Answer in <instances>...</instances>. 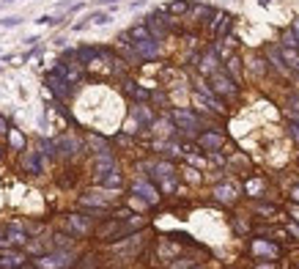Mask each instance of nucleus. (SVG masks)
<instances>
[{"label": "nucleus", "mask_w": 299, "mask_h": 269, "mask_svg": "<svg viewBox=\"0 0 299 269\" xmlns=\"http://www.w3.org/2000/svg\"><path fill=\"white\" fill-rule=\"evenodd\" d=\"M6 236H8V245H28V234H25L22 222H11L6 228Z\"/></svg>", "instance_id": "nucleus-12"}, {"label": "nucleus", "mask_w": 299, "mask_h": 269, "mask_svg": "<svg viewBox=\"0 0 299 269\" xmlns=\"http://www.w3.org/2000/svg\"><path fill=\"white\" fill-rule=\"evenodd\" d=\"M261 187H264V181H261V179H253V181H247V193L255 195L258 190H261Z\"/></svg>", "instance_id": "nucleus-33"}, {"label": "nucleus", "mask_w": 299, "mask_h": 269, "mask_svg": "<svg viewBox=\"0 0 299 269\" xmlns=\"http://www.w3.org/2000/svg\"><path fill=\"white\" fill-rule=\"evenodd\" d=\"M80 66H83V63H71V66H66V63L61 61V63H55V69L52 72L61 74L63 80H69V83L74 85V83H80V77H83V69H80Z\"/></svg>", "instance_id": "nucleus-7"}, {"label": "nucleus", "mask_w": 299, "mask_h": 269, "mask_svg": "<svg viewBox=\"0 0 299 269\" xmlns=\"http://www.w3.org/2000/svg\"><path fill=\"white\" fill-rule=\"evenodd\" d=\"M132 193L140 195L146 203H160V193H157V190H154L146 179H138V181H135V184H132Z\"/></svg>", "instance_id": "nucleus-6"}, {"label": "nucleus", "mask_w": 299, "mask_h": 269, "mask_svg": "<svg viewBox=\"0 0 299 269\" xmlns=\"http://www.w3.org/2000/svg\"><path fill=\"white\" fill-rule=\"evenodd\" d=\"M288 135H291V138L299 143V124H297V121H291V124H288Z\"/></svg>", "instance_id": "nucleus-34"}, {"label": "nucleus", "mask_w": 299, "mask_h": 269, "mask_svg": "<svg viewBox=\"0 0 299 269\" xmlns=\"http://www.w3.org/2000/svg\"><path fill=\"white\" fill-rule=\"evenodd\" d=\"M22 264H28L22 253H11V250L0 253V269H17V267H22Z\"/></svg>", "instance_id": "nucleus-15"}, {"label": "nucleus", "mask_w": 299, "mask_h": 269, "mask_svg": "<svg viewBox=\"0 0 299 269\" xmlns=\"http://www.w3.org/2000/svg\"><path fill=\"white\" fill-rule=\"evenodd\" d=\"M115 157H113V151H105V154H96V162H93V171H96V176H105V173L115 171Z\"/></svg>", "instance_id": "nucleus-10"}, {"label": "nucleus", "mask_w": 299, "mask_h": 269, "mask_svg": "<svg viewBox=\"0 0 299 269\" xmlns=\"http://www.w3.org/2000/svg\"><path fill=\"white\" fill-rule=\"evenodd\" d=\"M283 47H297L299 49V36L294 30H283Z\"/></svg>", "instance_id": "nucleus-30"}, {"label": "nucleus", "mask_w": 299, "mask_h": 269, "mask_svg": "<svg viewBox=\"0 0 299 269\" xmlns=\"http://www.w3.org/2000/svg\"><path fill=\"white\" fill-rule=\"evenodd\" d=\"M223 143H225L223 132H203V135H201V148L217 151V148H223Z\"/></svg>", "instance_id": "nucleus-14"}, {"label": "nucleus", "mask_w": 299, "mask_h": 269, "mask_svg": "<svg viewBox=\"0 0 299 269\" xmlns=\"http://www.w3.org/2000/svg\"><path fill=\"white\" fill-rule=\"evenodd\" d=\"M8 143H11V148H17V151L25 148V138H22L17 129H8Z\"/></svg>", "instance_id": "nucleus-28"}, {"label": "nucleus", "mask_w": 299, "mask_h": 269, "mask_svg": "<svg viewBox=\"0 0 299 269\" xmlns=\"http://www.w3.org/2000/svg\"><path fill=\"white\" fill-rule=\"evenodd\" d=\"M280 55H283V61H285L288 69L299 72V49L297 47H283V44H280Z\"/></svg>", "instance_id": "nucleus-17"}, {"label": "nucleus", "mask_w": 299, "mask_h": 269, "mask_svg": "<svg viewBox=\"0 0 299 269\" xmlns=\"http://www.w3.org/2000/svg\"><path fill=\"white\" fill-rule=\"evenodd\" d=\"M52 242H55L58 247H71V239H69V236H63V234H55V236H52Z\"/></svg>", "instance_id": "nucleus-32"}, {"label": "nucleus", "mask_w": 299, "mask_h": 269, "mask_svg": "<svg viewBox=\"0 0 299 269\" xmlns=\"http://www.w3.org/2000/svg\"><path fill=\"white\" fill-rule=\"evenodd\" d=\"M69 264H74V255L66 253V250L49 253V255H39V258H36V267L39 269H63V267H69Z\"/></svg>", "instance_id": "nucleus-2"}, {"label": "nucleus", "mask_w": 299, "mask_h": 269, "mask_svg": "<svg viewBox=\"0 0 299 269\" xmlns=\"http://www.w3.org/2000/svg\"><path fill=\"white\" fill-rule=\"evenodd\" d=\"M236 193H239V190H236V187H230V184H220V187L214 190L217 198H220V200H228V203L236 198Z\"/></svg>", "instance_id": "nucleus-23"}, {"label": "nucleus", "mask_w": 299, "mask_h": 269, "mask_svg": "<svg viewBox=\"0 0 299 269\" xmlns=\"http://www.w3.org/2000/svg\"><path fill=\"white\" fill-rule=\"evenodd\" d=\"M239 66H242V63H239V58L230 55V58H228V72H230V77H233L236 83L242 80V69H239Z\"/></svg>", "instance_id": "nucleus-29"}, {"label": "nucleus", "mask_w": 299, "mask_h": 269, "mask_svg": "<svg viewBox=\"0 0 299 269\" xmlns=\"http://www.w3.org/2000/svg\"><path fill=\"white\" fill-rule=\"evenodd\" d=\"M99 184L107 187V190H118V187H121V173H118V168H115V171H110V173H105V176H99Z\"/></svg>", "instance_id": "nucleus-20"}, {"label": "nucleus", "mask_w": 299, "mask_h": 269, "mask_svg": "<svg viewBox=\"0 0 299 269\" xmlns=\"http://www.w3.org/2000/svg\"><path fill=\"white\" fill-rule=\"evenodd\" d=\"M291 30H294V33H297V36H299V17H297V20H294V25H291Z\"/></svg>", "instance_id": "nucleus-38"}, {"label": "nucleus", "mask_w": 299, "mask_h": 269, "mask_svg": "<svg viewBox=\"0 0 299 269\" xmlns=\"http://www.w3.org/2000/svg\"><path fill=\"white\" fill-rule=\"evenodd\" d=\"M291 198H294V200H299V187H294V190H291Z\"/></svg>", "instance_id": "nucleus-39"}, {"label": "nucleus", "mask_w": 299, "mask_h": 269, "mask_svg": "<svg viewBox=\"0 0 299 269\" xmlns=\"http://www.w3.org/2000/svg\"><path fill=\"white\" fill-rule=\"evenodd\" d=\"M255 269H277L275 264H266V261H261V264H255Z\"/></svg>", "instance_id": "nucleus-37"}, {"label": "nucleus", "mask_w": 299, "mask_h": 269, "mask_svg": "<svg viewBox=\"0 0 299 269\" xmlns=\"http://www.w3.org/2000/svg\"><path fill=\"white\" fill-rule=\"evenodd\" d=\"M173 124L179 126L184 135H198V129H201V118L195 116L192 110H173Z\"/></svg>", "instance_id": "nucleus-1"}, {"label": "nucleus", "mask_w": 299, "mask_h": 269, "mask_svg": "<svg viewBox=\"0 0 299 269\" xmlns=\"http://www.w3.org/2000/svg\"><path fill=\"white\" fill-rule=\"evenodd\" d=\"M55 151L58 154H71V157H74V154H80V140L74 138V135H61V138L55 140Z\"/></svg>", "instance_id": "nucleus-8"}, {"label": "nucleus", "mask_w": 299, "mask_h": 269, "mask_svg": "<svg viewBox=\"0 0 299 269\" xmlns=\"http://www.w3.org/2000/svg\"><path fill=\"white\" fill-rule=\"evenodd\" d=\"M167 14H187L189 11V0H173L170 6H165Z\"/></svg>", "instance_id": "nucleus-25"}, {"label": "nucleus", "mask_w": 299, "mask_h": 269, "mask_svg": "<svg viewBox=\"0 0 299 269\" xmlns=\"http://www.w3.org/2000/svg\"><path fill=\"white\" fill-rule=\"evenodd\" d=\"M146 25H148V30H151V36L157 39V42H162V39H165V33H167V30H165V25L160 22V14L148 17V20H146Z\"/></svg>", "instance_id": "nucleus-19"}, {"label": "nucleus", "mask_w": 299, "mask_h": 269, "mask_svg": "<svg viewBox=\"0 0 299 269\" xmlns=\"http://www.w3.org/2000/svg\"><path fill=\"white\" fill-rule=\"evenodd\" d=\"M44 85H47V88L52 91V97H58L61 102H66V99L74 94V91H71V83H69V80H63V77L55 74V72H49V74H47Z\"/></svg>", "instance_id": "nucleus-4"}, {"label": "nucleus", "mask_w": 299, "mask_h": 269, "mask_svg": "<svg viewBox=\"0 0 299 269\" xmlns=\"http://www.w3.org/2000/svg\"><path fill=\"white\" fill-rule=\"evenodd\" d=\"M3 242H8V236H3V231H0V245H3Z\"/></svg>", "instance_id": "nucleus-42"}, {"label": "nucleus", "mask_w": 299, "mask_h": 269, "mask_svg": "<svg viewBox=\"0 0 299 269\" xmlns=\"http://www.w3.org/2000/svg\"><path fill=\"white\" fill-rule=\"evenodd\" d=\"M107 20H110V14H105V11H96V14H91L85 22H93V25H105Z\"/></svg>", "instance_id": "nucleus-31"}, {"label": "nucleus", "mask_w": 299, "mask_h": 269, "mask_svg": "<svg viewBox=\"0 0 299 269\" xmlns=\"http://www.w3.org/2000/svg\"><path fill=\"white\" fill-rule=\"evenodd\" d=\"M126 94H132L135 99H138V102H148V99H151V94H148L146 88H140V85H135L132 80H126Z\"/></svg>", "instance_id": "nucleus-21"}, {"label": "nucleus", "mask_w": 299, "mask_h": 269, "mask_svg": "<svg viewBox=\"0 0 299 269\" xmlns=\"http://www.w3.org/2000/svg\"><path fill=\"white\" fill-rule=\"evenodd\" d=\"M132 49L140 61H151L160 55V42L157 39H143V42H132Z\"/></svg>", "instance_id": "nucleus-5"}, {"label": "nucleus", "mask_w": 299, "mask_h": 269, "mask_svg": "<svg viewBox=\"0 0 299 269\" xmlns=\"http://www.w3.org/2000/svg\"><path fill=\"white\" fill-rule=\"evenodd\" d=\"M3 135H8V121L0 116V138H3Z\"/></svg>", "instance_id": "nucleus-36"}, {"label": "nucleus", "mask_w": 299, "mask_h": 269, "mask_svg": "<svg viewBox=\"0 0 299 269\" xmlns=\"http://www.w3.org/2000/svg\"><path fill=\"white\" fill-rule=\"evenodd\" d=\"M77 58H80V63H91L93 58H99V49L96 47H80L77 49Z\"/></svg>", "instance_id": "nucleus-26"}, {"label": "nucleus", "mask_w": 299, "mask_h": 269, "mask_svg": "<svg viewBox=\"0 0 299 269\" xmlns=\"http://www.w3.org/2000/svg\"><path fill=\"white\" fill-rule=\"evenodd\" d=\"M99 3H115V0H99Z\"/></svg>", "instance_id": "nucleus-43"}, {"label": "nucleus", "mask_w": 299, "mask_h": 269, "mask_svg": "<svg viewBox=\"0 0 299 269\" xmlns=\"http://www.w3.org/2000/svg\"><path fill=\"white\" fill-rule=\"evenodd\" d=\"M151 173L157 176V181H165L170 176H176V168L170 162H157V165H151Z\"/></svg>", "instance_id": "nucleus-18"}, {"label": "nucleus", "mask_w": 299, "mask_h": 269, "mask_svg": "<svg viewBox=\"0 0 299 269\" xmlns=\"http://www.w3.org/2000/svg\"><path fill=\"white\" fill-rule=\"evenodd\" d=\"M291 214L297 217V222H299V209H297V206H291Z\"/></svg>", "instance_id": "nucleus-41"}, {"label": "nucleus", "mask_w": 299, "mask_h": 269, "mask_svg": "<svg viewBox=\"0 0 299 269\" xmlns=\"http://www.w3.org/2000/svg\"><path fill=\"white\" fill-rule=\"evenodd\" d=\"M0 25H6V28H14V25H20V20H17V17H6V20H0Z\"/></svg>", "instance_id": "nucleus-35"}, {"label": "nucleus", "mask_w": 299, "mask_h": 269, "mask_svg": "<svg viewBox=\"0 0 299 269\" xmlns=\"http://www.w3.org/2000/svg\"><path fill=\"white\" fill-rule=\"evenodd\" d=\"M42 157H44L42 151H36V154H25V162H22V165H25V171L33 173V176H42V171H44Z\"/></svg>", "instance_id": "nucleus-16"}, {"label": "nucleus", "mask_w": 299, "mask_h": 269, "mask_svg": "<svg viewBox=\"0 0 299 269\" xmlns=\"http://www.w3.org/2000/svg\"><path fill=\"white\" fill-rule=\"evenodd\" d=\"M250 250H253L255 255H269V258H277V255H280V247H277V245H272V242H266V239H255V242L250 245Z\"/></svg>", "instance_id": "nucleus-13"}, {"label": "nucleus", "mask_w": 299, "mask_h": 269, "mask_svg": "<svg viewBox=\"0 0 299 269\" xmlns=\"http://www.w3.org/2000/svg\"><path fill=\"white\" fill-rule=\"evenodd\" d=\"M129 36H132V42H143V39H154L151 30H148V25H138V28L129 30Z\"/></svg>", "instance_id": "nucleus-27"}, {"label": "nucleus", "mask_w": 299, "mask_h": 269, "mask_svg": "<svg viewBox=\"0 0 299 269\" xmlns=\"http://www.w3.org/2000/svg\"><path fill=\"white\" fill-rule=\"evenodd\" d=\"M132 118L138 121L140 126H151L154 124V113H151V107H148L146 102L135 104V107H132Z\"/></svg>", "instance_id": "nucleus-11"}, {"label": "nucleus", "mask_w": 299, "mask_h": 269, "mask_svg": "<svg viewBox=\"0 0 299 269\" xmlns=\"http://www.w3.org/2000/svg\"><path fill=\"white\" fill-rule=\"evenodd\" d=\"M88 146L93 148L96 154H105V151H110V143H107L105 138H99V135H91L88 138Z\"/></svg>", "instance_id": "nucleus-24"}, {"label": "nucleus", "mask_w": 299, "mask_h": 269, "mask_svg": "<svg viewBox=\"0 0 299 269\" xmlns=\"http://www.w3.org/2000/svg\"><path fill=\"white\" fill-rule=\"evenodd\" d=\"M217 52H206L203 55V61H201V72H206V74H214L217 72Z\"/></svg>", "instance_id": "nucleus-22"}, {"label": "nucleus", "mask_w": 299, "mask_h": 269, "mask_svg": "<svg viewBox=\"0 0 299 269\" xmlns=\"http://www.w3.org/2000/svg\"><path fill=\"white\" fill-rule=\"evenodd\" d=\"M288 231H291L294 236H299V228H297V225H288Z\"/></svg>", "instance_id": "nucleus-40"}, {"label": "nucleus", "mask_w": 299, "mask_h": 269, "mask_svg": "<svg viewBox=\"0 0 299 269\" xmlns=\"http://www.w3.org/2000/svg\"><path fill=\"white\" fill-rule=\"evenodd\" d=\"M66 228L77 236H85V234H91V220L83 217V214H71V217H66Z\"/></svg>", "instance_id": "nucleus-9"}, {"label": "nucleus", "mask_w": 299, "mask_h": 269, "mask_svg": "<svg viewBox=\"0 0 299 269\" xmlns=\"http://www.w3.org/2000/svg\"><path fill=\"white\" fill-rule=\"evenodd\" d=\"M211 77V88H214V94H220V97H236L239 94V88H236V80H230L225 72H220L217 69L214 74H209Z\"/></svg>", "instance_id": "nucleus-3"}]
</instances>
